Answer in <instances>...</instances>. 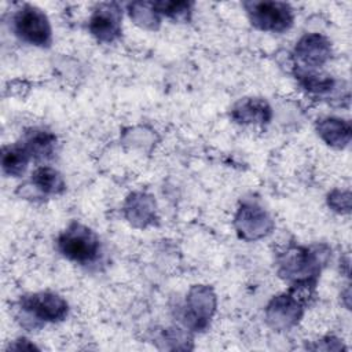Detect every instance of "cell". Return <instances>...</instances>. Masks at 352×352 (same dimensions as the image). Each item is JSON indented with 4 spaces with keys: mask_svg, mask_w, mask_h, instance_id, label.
<instances>
[{
    "mask_svg": "<svg viewBox=\"0 0 352 352\" xmlns=\"http://www.w3.org/2000/svg\"><path fill=\"white\" fill-rule=\"evenodd\" d=\"M58 248L67 258L85 264L96 258L99 239L89 228L81 224H72L59 236Z\"/></svg>",
    "mask_w": 352,
    "mask_h": 352,
    "instance_id": "1",
    "label": "cell"
},
{
    "mask_svg": "<svg viewBox=\"0 0 352 352\" xmlns=\"http://www.w3.org/2000/svg\"><path fill=\"white\" fill-rule=\"evenodd\" d=\"M250 21L261 30L283 32L293 22V12L289 4L280 1H249L245 3Z\"/></svg>",
    "mask_w": 352,
    "mask_h": 352,
    "instance_id": "2",
    "label": "cell"
},
{
    "mask_svg": "<svg viewBox=\"0 0 352 352\" xmlns=\"http://www.w3.org/2000/svg\"><path fill=\"white\" fill-rule=\"evenodd\" d=\"M15 33L34 45H47L51 41V26L45 14L33 7L23 6L14 16Z\"/></svg>",
    "mask_w": 352,
    "mask_h": 352,
    "instance_id": "3",
    "label": "cell"
},
{
    "mask_svg": "<svg viewBox=\"0 0 352 352\" xmlns=\"http://www.w3.org/2000/svg\"><path fill=\"white\" fill-rule=\"evenodd\" d=\"M280 265L283 276L297 280L298 286L307 285L309 278L316 276L319 271L318 257L308 249H293L287 252Z\"/></svg>",
    "mask_w": 352,
    "mask_h": 352,
    "instance_id": "4",
    "label": "cell"
},
{
    "mask_svg": "<svg viewBox=\"0 0 352 352\" xmlns=\"http://www.w3.org/2000/svg\"><path fill=\"white\" fill-rule=\"evenodd\" d=\"M22 307L37 319L55 322L67 314L66 301L54 293H36L23 297Z\"/></svg>",
    "mask_w": 352,
    "mask_h": 352,
    "instance_id": "5",
    "label": "cell"
},
{
    "mask_svg": "<svg viewBox=\"0 0 352 352\" xmlns=\"http://www.w3.org/2000/svg\"><path fill=\"white\" fill-rule=\"evenodd\" d=\"M91 33L100 41H113L121 33V11L116 3L96 7L89 21Z\"/></svg>",
    "mask_w": 352,
    "mask_h": 352,
    "instance_id": "6",
    "label": "cell"
},
{
    "mask_svg": "<svg viewBox=\"0 0 352 352\" xmlns=\"http://www.w3.org/2000/svg\"><path fill=\"white\" fill-rule=\"evenodd\" d=\"M235 227L242 238L257 239L270 232L272 221L261 208L243 205L235 217Z\"/></svg>",
    "mask_w": 352,
    "mask_h": 352,
    "instance_id": "7",
    "label": "cell"
},
{
    "mask_svg": "<svg viewBox=\"0 0 352 352\" xmlns=\"http://www.w3.org/2000/svg\"><path fill=\"white\" fill-rule=\"evenodd\" d=\"M213 309L214 296L212 294L210 289L197 286L190 292L187 297L186 322L195 329H202L206 326Z\"/></svg>",
    "mask_w": 352,
    "mask_h": 352,
    "instance_id": "8",
    "label": "cell"
},
{
    "mask_svg": "<svg viewBox=\"0 0 352 352\" xmlns=\"http://www.w3.org/2000/svg\"><path fill=\"white\" fill-rule=\"evenodd\" d=\"M296 56L304 66L316 67L329 59L330 45L324 37L319 34H308L298 41Z\"/></svg>",
    "mask_w": 352,
    "mask_h": 352,
    "instance_id": "9",
    "label": "cell"
},
{
    "mask_svg": "<svg viewBox=\"0 0 352 352\" xmlns=\"http://www.w3.org/2000/svg\"><path fill=\"white\" fill-rule=\"evenodd\" d=\"M301 314L300 301L293 296H278L275 297L267 309V318L274 327L285 329L297 322Z\"/></svg>",
    "mask_w": 352,
    "mask_h": 352,
    "instance_id": "10",
    "label": "cell"
},
{
    "mask_svg": "<svg viewBox=\"0 0 352 352\" xmlns=\"http://www.w3.org/2000/svg\"><path fill=\"white\" fill-rule=\"evenodd\" d=\"M125 214L135 226H146L154 217V202L144 194H133L125 205Z\"/></svg>",
    "mask_w": 352,
    "mask_h": 352,
    "instance_id": "11",
    "label": "cell"
},
{
    "mask_svg": "<svg viewBox=\"0 0 352 352\" xmlns=\"http://www.w3.org/2000/svg\"><path fill=\"white\" fill-rule=\"evenodd\" d=\"M319 135L327 144L344 147L351 139V126L348 122L338 118H326L318 124Z\"/></svg>",
    "mask_w": 352,
    "mask_h": 352,
    "instance_id": "12",
    "label": "cell"
},
{
    "mask_svg": "<svg viewBox=\"0 0 352 352\" xmlns=\"http://www.w3.org/2000/svg\"><path fill=\"white\" fill-rule=\"evenodd\" d=\"M271 116V110L264 100L248 99L241 102L232 113L239 122H265Z\"/></svg>",
    "mask_w": 352,
    "mask_h": 352,
    "instance_id": "13",
    "label": "cell"
},
{
    "mask_svg": "<svg viewBox=\"0 0 352 352\" xmlns=\"http://www.w3.org/2000/svg\"><path fill=\"white\" fill-rule=\"evenodd\" d=\"M30 153L25 146H10L3 150L1 155V164H3V170L10 175V176H19L21 173L25 172Z\"/></svg>",
    "mask_w": 352,
    "mask_h": 352,
    "instance_id": "14",
    "label": "cell"
},
{
    "mask_svg": "<svg viewBox=\"0 0 352 352\" xmlns=\"http://www.w3.org/2000/svg\"><path fill=\"white\" fill-rule=\"evenodd\" d=\"M32 183L45 194H59L65 188L62 176L52 168L41 166L32 173Z\"/></svg>",
    "mask_w": 352,
    "mask_h": 352,
    "instance_id": "15",
    "label": "cell"
},
{
    "mask_svg": "<svg viewBox=\"0 0 352 352\" xmlns=\"http://www.w3.org/2000/svg\"><path fill=\"white\" fill-rule=\"evenodd\" d=\"M55 143L54 135L45 132V131H34L32 132L26 143L23 144L32 157H48L52 151V146Z\"/></svg>",
    "mask_w": 352,
    "mask_h": 352,
    "instance_id": "16",
    "label": "cell"
},
{
    "mask_svg": "<svg viewBox=\"0 0 352 352\" xmlns=\"http://www.w3.org/2000/svg\"><path fill=\"white\" fill-rule=\"evenodd\" d=\"M129 10L131 16L140 25L154 28V23L158 22L157 11L151 3H133Z\"/></svg>",
    "mask_w": 352,
    "mask_h": 352,
    "instance_id": "17",
    "label": "cell"
},
{
    "mask_svg": "<svg viewBox=\"0 0 352 352\" xmlns=\"http://www.w3.org/2000/svg\"><path fill=\"white\" fill-rule=\"evenodd\" d=\"M151 4L157 12H164L173 18H179L187 14V11L190 10V4L184 1H158Z\"/></svg>",
    "mask_w": 352,
    "mask_h": 352,
    "instance_id": "18",
    "label": "cell"
},
{
    "mask_svg": "<svg viewBox=\"0 0 352 352\" xmlns=\"http://www.w3.org/2000/svg\"><path fill=\"white\" fill-rule=\"evenodd\" d=\"M302 84L307 89L315 91V92H324L329 91L333 87V81L330 78H319L314 74H302Z\"/></svg>",
    "mask_w": 352,
    "mask_h": 352,
    "instance_id": "19",
    "label": "cell"
},
{
    "mask_svg": "<svg viewBox=\"0 0 352 352\" xmlns=\"http://www.w3.org/2000/svg\"><path fill=\"white\" fill-rule=\"evenodd\" d=\"M329 198L338 201V204L333 205V208H334L336 210H341V212H348V210H349V208H351L349 192H340V198H341V199H338V197H337L336 192H333Z\"/></svg>",
    "mask_w": 352,
    "mask_h": 352,
    "instance_id": "20",
    "label": "cell"
}]
</instances>
